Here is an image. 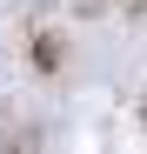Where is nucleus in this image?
<instances>
[{"label":"nucleus","instance_id":"f257e3e1","mask_svg":"<svg viewBox=\"0 0 147 154\" xmlns=\"http://www.w3.org/2000/svg\"><path fill=\"white\" fill-rule=\"evenodd\" d=\"M34 67H40V74H60V67H67L60 34H34Z\"/></svg>","mask_w":147,"mask_h":154},{"label":"nucleus","instance_id":"f03ea898","mask_svg":"<svg viewBox=\"0 0 147 154\" xmlns=\"http://www.w3.org/2000/svg\"><path fill=\"white\" fill-rule=\"evenodd\" d=\"M134 7H147V0H134Z\"/></svg>","mask_w":147,"mask_h":154}]
</instances>
